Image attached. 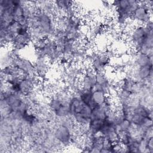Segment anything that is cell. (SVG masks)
Returning a JSON list of instances; mask_svg holds the SVG:
<instances>
[{
    "label": "cell",
    "mask_w": 153,
    "mask_h": 153,
    "mask_svg": "<svg viewBox=\"0 0 153 153\" xmlns=\"http://www.w3.org/2000/svg\"><path fill=\"white\" fill-rule=\"evenodd\" d=\"M33 63L37 77L42 79L47 76L51 63L47 57H43L36 58Z\"/></svg>",
    "instance_id": "6"
},
{
    "label": "cell",
    "mask_w": 153,
    "mask_h": 153,
    "mask_svg": "<svg viewBox=\"0 0 153 153\" xmlns=\"http://www.w3.org/2000/svg\"><path fill=\"white\" fill-rule=\"evenodd\" d=\"M139 1L134 0H121L112 2L114 10L115 22L120 26H126L130 21V17L135 9L138 7Z\"/></svg>",
    "instance_id": "2"
},
{
    "label": "cell",
    "mask_w": 153,
    "mask_h": 153,
    "mask_svg": "<svg viewBox=\"0 0 153 153\" xmlns=\"http://www.w3.org/2000/svg\"><path fill=\"white\" fill-rule=\"evenodd\" d=\"M70 114L77 125H86L90 121L91 109L78 96L70 94Z\"/></svg>",
    "instance_id": "1"
},
{
    "label": "cell",
    "mask_w": 153,
    "mask_h": 153,
    "mask_svg": "<svg viewBox=\"0 0 153 153\" xmlns=\"http://www.w3.org/2000/svg\"><path fill=\"white\" fill-rule=\"evenodd\" d=\"M13 66L17 68L22 76L37 77L34 63L29 59L20 56H16L14 57Z\"/></svg>",
    "instance_id": "5"
},
{
    "label": "cell",
    "mask_w": 153,
    "mask_h": 153,
    "mask_svg": "<svg viewBox=\"0 0 153 153\" xmlns=\"http://www.w3.org/2000/svg\"><path fill=\"white\" fill-rule=\"evenodd\" d=\"M87 59L95 73H105L110 64V56L105 51H92L87 53Z\"/></svg>",
    "instance_id": "3"
},
{
    "label": "cell",
    "mask_w": 153,
    "mask_h": 153,
    "mask_svg": "<svg viewBox=\"0 0 153 153\" xmlns=\"http://www.w3.org/2000/svg\"><path fill=\"white\" fill-rule=\"evenodd\" d=\"M91 96L95 104L96 105H100L104 103L108 95L101 90H94L92 91Z\"/></svg>",
    "instance_id": "7"
},
{
    "label": "cell",
    "mask_w": 153,
    "mask_h": 153,
    "mask_svg": "<svg viewBox=\"0 0 153 153\" xmlns=\"http://www.w3.org/2000/svg\"><path fill=\"white\" fill-rule=\"evenodd\" d=\"M153 1H139L138 7L130 17V21L135 24L145 25L152 21Z\"/></svg>",
    "instance_id": "4"
}]
</instances>
